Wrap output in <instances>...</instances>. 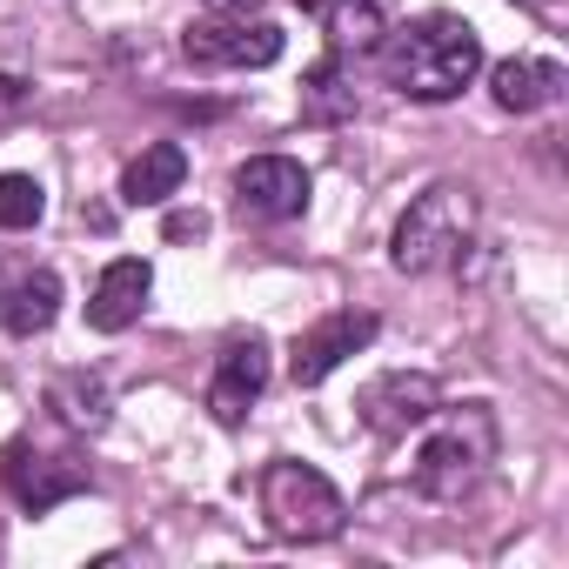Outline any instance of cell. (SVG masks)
<instances>
[{
    "label": "cell",
    "instance_id": "cell-9",
    "mask_svg": "<svg viewBox=\"0 0 569 569\" xmlns=\"http://www.w3.org/2000/svg\"><path fill=\"white\" fill-rule=\"evenodd\" d=\"M376 342V316L369 309H342V316H329V322H316L302 342H296V356H289V376H296V389H316V382H329L349 356H362Z\"/></svg>",
    "mask_w": 569,
    "mask_h": 569
},
{
    "label": "cell",
    "instance_id": "cell-22",
    "mask_svg": "<svg viewBox=\"0 0 569 569\" xmlns=\"http://www.w3.org/2000/svg\"><path fill=\"white\" fill-rule=\"evenodd\" d=\"M536 8H549V0H536Z\"/></svg>",
    "mask_w": 569,
    "mask_h": 569
},
{
    "label": "cell",
    "instance_id": "cell-8",
    "mask_svg": "<svg viewBox=\"0 0 569 569\" xmlns=\"http://www.w3.org/2000/svg\"><path fill=\"white\" fill-rule=\"evenodd\" d=\"M0 476H8V496H14L21 509H34V516H48V509H61L68 496L88 489V462H74V456H48V449H28V442L8 449Z\"/></svg>",
    "mask_w": 569,
    "mask_h": 569
},
{
    "label": "cell",
    "instance_id": "cell-19",
    "mask_svg": "<svg viewBox=\"0 0 569 569\" xmlns=\"http://www.w3.org/2000/svg\"><path fill=\"white\" fill-rule=\"evenodd\" d=\"M201 234H208V214H201V208H194V214H188V208L168 214V241H201Z\"/></svg>",
    "mask_w": 569,
    "mask_h": 569
},
{
    "label": "cell",
    "instance_id": "cell-11",
    "mask_svg": "<svg viewBox=\"0 0 569 569\" xmlns=\"http://www.w3.org/2000/svg\"><path fill=\"white\" fill-rule=\"evenodd\" d=\"M268 342L261 336H234L228 349H221V369H214V389H208V409H214V422H241L248 416V402L268 389Z\"/></svg>",
    "mask_w": 569,
    "mask_h": 569
},
{
    "label": "cell",
    "instance_id": "cell-15",
    "mask_svg": "<svg viewBox=\"0 0 569 569\" xmlns=\"http://www.w3.org/2000/svg\"><path fill=\"white\" fill-rule=\"evenodd\" d=\"M316 14L329 28V54H376L382 34H389V21H382L376 0H322Z\"/></svg>",
    "mask_w": 569,
    "mask_h": 569
},
{
    "label": "cell",
    "instance_id": "cell-3",
    "mask_svg": "<svg viewBox=\"0 0 569 569\" xmlns=\"http://www.w3.org/2000/svg\"><path fill=\"white\" fill-rule=\"evenodd\" d=\"M261 516H268V529L281 542H329V536H342L349 502L322 469L281 456V462L261 469Z\"/></svg>",
    "mask_w": 569,
    "mask_h": 569
},
{
    "label": "cell",
    "instance_id": "cell-10",
    "mask_svg": "<svg viewBox=\"0 0 569 569\" xmlns=\"http://www.w3.org/2000/svg\"><path fill=\"white\" fill-rule=\"evenodd\" d=\"M148 289H154V268H148L141 254L108 261V268H101V281H94V296H88V329H101V336L134 329V322H141V309H148Z\"/></svg>",
    "mask_w": 569,
    "mask_h": 569
},
{
    "label": "cell",
    "instance_id": "cell-12",
    "mask_svg": "<svg viewBox=\"0 0 569 569\" xmlns=\"http://www.w3.org/2000/svg\"><path fill=\"white\" fill-rule=\"evenodd\" d=\"M489 94H496V108L502 114H536V108H549V101H562V68L556 61H496L489 68Z\"/></svg>",
    "mask_w": 569,
    "mask_h": 569
},
{
    "label": "cell",
    "instance_id": "cell-18",
    "mask_svg": "<svg viewBox=\"0 0 569 569\" xmlns=\"http://www.w3.org/2000/svg\"><path fill=\"white\" fill-rule=\"evenodd\" d=\"M41 214H48V188H41L34 174H0V228L21 234V228H34Z\"/></svg>",
    "mask_w": 569,
    "mask_h": 569
},
{
    "label": "cell",
    "instance_id": "cell-5",
    "mask_svg": "<svg viewBox=\"0 0 569 569\" xmlns=\"http://www.w3.org/2000/svg\"><path fill=\"white\" fill-rule=\"evenodd\" d=\"M281 48H289V34L261 14H208V21H188L181 34V54L194 68H268L281 61Z\"/></svg>",
    "mask_w": 569,
    "mask_h": 569
},
{
    "label": "cell",
    "instance_id": "cell-7",
    "mask_svg": "<svg viewBox=\"0 0 569 569\" xmlns=\"http://www.w3.org/2000/svg\"><path fill=\"white\" fill-rule=\"evenodd\" d=\"M356 409H362V422H369L376 436H409V429H422V422L442 416V389H436V376L389 369V376H376V382L362 389Z\"/></svg>",
    "mask_w": 569,
    "mask_h": 569
},
{
    "label": "cell",
    "instance_id": "cell-14",
    "mask_svg": "<svg viewBox=\"0 0 569 569\" xmlns=\"http://www.w3.org/2000/svg\"><path fill=\"white\" fill-rule=\"evenodd\" d=\"M54 316H61V281L48 268L21 274L14 289L0 296V329L8 336H41V329H54Z\"/></svg>",
    "mask_w": 569,
    "mask_h": 569
},
{
    "label": "cell",
    "instance_id": "cell-13",
    "mask_svg": "<svg viewBox=\"0 0 569 569\" xmlns=\"http://www.w3.org/2000/svg\"><path fill=\"white\" fill-rule=\"evenodd\" d=\"M181 181H188V154H181L174 141H154V148H141V154L128 161L121 201H128V208H161L168 194H181Z\"/></svg>",
    "mask_w": 569,
    "mask_h": 569
},
{
    "label": "cell",
    "instance_id": "cell-6",
    "mask_svg": "<svg viewBox=\"0 0 569 569\" xmlns=\"http://www.w3.org/2000/svg\"><path fill=\"white\" fill-rule=\"evenodd\" d=\"M309 194H316V181L296 154H254L234 168V208L248 221H296L309 208Z\"/></svg>",
    "mask_w": 569,
    "mask_h": 569
},
{
    "label": "cell",
    "instance_id": "cell-4",
    "mask_svg": "<svg viewBox=\"0 0 569 569\" xmlns=\"http://www.w3.org/2000/svg\"><path fill=\"white\" fill-rule=\"evenodd\" d=\"M489 462H496V416H489L482 402H469L456 422H442V429L416 449V489H422L429 502H462V496L482 482Z\"/></svg>",
    "mask_w": 569,
    "mask_h": 569
},
{
    "label": "cell",
    "instance_id": "cell-17",
    "mask_svg": "<svg viewBox=\"0 0 569 569\" xmlns=\"http://www.w3.org/2000/svg\"><path fill=\"white\" fill-rule=\"evenodd\" d=\"M302 114L309 121H349L356 114V88H342V54H329L302 74Z\"/></svg>",
    "mask_w": 569,
    "mask_h": 569
},
{
    "label": "cell",
    "instance_id": "cell-16",
    "mask_svg": "<svg viewBox=\"0 0 569 569\" xmlns=\"http://www.w3.org/2000/svg\"><path fill=\"white\" fill-rule=\"evenodd\" d=\"M48 409L68 422V429H101L108 422V382L101 376H61L54 389H48Z\"/></svg>",
    "mask_w": 569,
    "mask_h": 569
},
{
    "label": "cell",
    "instance_id": "cell-21",
    "mask_svg": "<svg viewBox=\"0 0 569 569\" xmlns=\"http://www.w3.org/2000/svg\"><path fill=\"white\" fill-rule=\"evenodd\" d=\"M296 8H302V14H316V8H322V0H296Z\"/></svg>",
    "mask_w": 569,
    "mask_h": 569
},
{
    "label": "cell",
    "instance_id": "cell-2",
    "mask_svg": "<svg viewBox=\"0 0 569 569\" xmlns=\"http://www.w3.org/2000/svg\"><path fill=\"white\" fill-rule=\"evenodd\" d=\"M469 234H476V188L436 181V188H422V194L402 208L396 241H389V261H396L402 274H436V268H449V261L469 248Z\"/></svg>",
    "mask_w": 569,
    "mask_h": 569
},
{
    "label": "cell",
    "instance_id": "cell-20",
    "mask_svg": "<svg viewBox=\"0 0 569 569\" xmlns=\"http://www.w3.org/2000/svg\"><path fill=\"white\" fill-rule=\"evenodd\" d=\"M214 14H248V8H261V0H208Z\"/></svg>",
    "mask_w": 569,
    "mask_h": 569
},
{
    "label": "cell",
    "instance_id": "cell-1",
    "mask_svg": "<svg viewBox=\"0 0 569 569\" xmlns=\"http://www.w3.org/2000/svg\"><path fill=\"white\" fill-rule=\"evenodd\" d=\"M376 54L389 68V88H402L409 101H456L482 74V34L462 14H422L402 34H382Z\"/></svg>",
    "mask_w": 569,
    "mask_h": 569
}]
</instances>
